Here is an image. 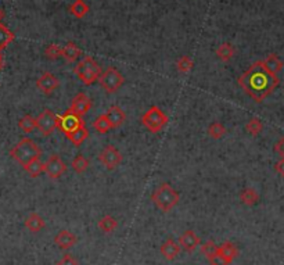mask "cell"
Returning a JSON list of instances; mask_svg holds the SVG:
<instances>
[{"label": "cell", "instance_id": "22", "mask_svg": "<svg viewBox=\"0 0 284 265\" xmlns=\"http://www.w3.org/2000/svg\"><path fill=\"white\" fill-rule=\"evenodd\" d=\"M240 200L241 203L245 204V206H255V204L259 203V194L256 193L255 189L252 187H245L243 192L240 193Z\"/></svg>", "mask_w": 284, "mask_h": 265}, {"label": "cell", "instance_id": "31", "mask_svg": "<svg viewBox=\"0 0 284 265\" xmlns=\"http://www.w3.org/2000/svg\"><path fill=\"white\" fill-rule=\"evenodd\" d=\"M43 164L45 163H42L40 158H36V160H34L32 163H29L24 169H25L32 178H38V176L43 172Z\"/></svg>", "mask_w": 284, "mask_h": 265}, {"label": "cell", "instance_id": "36", "mask_svg": "<svg viewBox=\"0 0 284 265\" xmlns=\"http://www.w3.org/2000/svg\"><path fill=\"white\" fill-rule=\"evenodd\" d=\"M57 265H79L78 261L74 258L71 254H64L60 261H57Z\"/></svg>", "mask_w": 284, "mask_h": 265}, {"label": "cell", "instance_id": "28", "mask_svg": "<svg viewBox=\"0 0 284 265\" xmlns=\"http://www.w3.org/2000/svg\"><path fill=\"white\" fill-rule=\"evenodd\" d=\"M71 167H73L74 172H77V174H84L85 171L89 168V160L85 158L82 154H78V156L73 160Z\"/></svg>", "mask_w": 284, "mask_h": 265}, {"label": "cell", "instance_id": "13", "mask_svg": "<svg viewBox=\"0 0 284 265\" xmlns=\"http://www.w3.org/2000/svg\"><path fill=\"white\" fill-rule=\"evenodd\" d=\"M92 107V99L88 95H85L84 92L78 93L77 96L74 97L73 102H71V107L68 110H71L73 113L78 114L79 117H82L85 114L88 113Z\"/></svg>", "mask_w": 284, "mask_h": 265}, {"label": "cell", "instance_id": "37", "mask_svg": "<svg viewBox=\"0 0 284 265\" xmlns=\"http://www.w3.org/2000/svg\"><path fill=\"white\" fill-rule=\"evenodd\" d=\"M208 261H209V264L211 265H230L226 259L223 258V257H221L218 253L215 254V255H212L211 258H208Z\"/></svg>", "mask_w": 284, "mask_h": 265}, {"label": "cell", "instance_id": "26", "mask_svg": "<svg viewBox=\"0 0 284 265\" xmlns=\"http://www.w3.org/2000/svg\"><path fill=\"white\" fill-rule=\"evenodd\" d=\"M13 40H14V34L7 28L5 24L0 23V50L6 49Z\"/></svg>", "mask_w": 284, "mask_h": 265}, {"label": "cell", "instance_id": "33", "mask_svg": "<svg viewBox=\"0 0 284 265\" xmlns=\"http://www.w3.org/2000/svg\"><path fill=\"white\" fill-rule=\"evenodd\" d=\"M45 56L51 61H56L62 56V47H60L57 43H50L45 49Z\"/></svg>", "mask_w": 284, "mask_h": 265}, {"label": "cell", "instance_id": "17", "mask_svg": "<svg viewBox=\"0 0 284 265\" xmlns=\"http://www.w3.org/2000/svg\"><path fill=\"white\" fill-rule=\"evenodd\" d=\"M107 118L110 119V124H111L112 128H118L125 122L126 119V114L123 111L122 108L119 106H111V107L107 110Z\"/></svg>", "mask_w": 284, "mask_h": 265}, {"label": "cell", "instance_id": "29", "mask_svg": "<svg viewBox=\"0 0 284 265\" xmlns=\"http://www.w3.org/2000/svg\"><path fill=\"white\" fill-rule=\"evenodd\" d=\"M18 126H20V129H23L25 134H29V132H32V130L36 128V121L32 115H24L23 118H20L18 121Z\"/></svg>", "mask_w": 284, "mask_h": 265}, {"label": "cell", "instance_id": "14", "mask_svg": "<svg viewBox=\"0 0 284 265\" xmlns=\"http://www.w3.org/2000/svg\"><path fill=\"white\" fill-rule=\"evenodd\" d=\"M180 246H179V243L172 239V237H168L165 242L162 243L161 247H160V253L161 255L164 257L165 259L168 261H173V259L178 257L179 254H180Z\"/></svg>", "mask_w": 284, "mask_h": 265}, {"label": "cell", "instance_id": "23", "mask_svg": "<svg viewBox=\"0 0 284 265\" xmlns=\"http://www.w3.org/2000/svg\"><path fill=\"white\" fill-rule=\"evenodd\" d=\"M234 53L236 50H234L233 45H230V43H222L217 49V57L223 62L230 61L233 58Z\"/></svg>", "mask_w": 284, "mask_h": 265}, {"label": "cell", "instance_id": "25", "mask_svg": "<svg viewBox=\"0 0 284 265\" xmlns=\"http://www.w3.org/2000/svg\"><path fill=\"white\" fill-rule=\"evenodd\" d=\"M97 225H99L101 232H104V233H111V232H114L117 229L118 222L114 217H111V215H104V217L99 221Z\"/></svg>", "mask_w": 284, "mask_h": 265}, {"label": "cell", "instance_id": "2", "mask_svg": "<svg viewBox=\"0 0 284 265\" xmlns=\"http://www.w3.org/2000/svg\"><path fill=\"white\" fill-rule=\"evenodd\" d=\"M40 154H42L40 147L29 138L21 139L10 150V156L13 160H16L23 168H25L29 163H32L36 158H40Z\"/></svg>", "mask_w": 284, "mask_h": 265}, {"label": "cell", "instance_id": "5", "mask_svg": "<svg viewBox=\"0 0 284 265\" xmlns=\"http://www.w3.org/2000/svg\"><path fill=\"white\" fill-rule=\"evenodd\" d=\"M168 115L158 106H151L147 111H146L141 118H140V122L145 125L146 129L150 130L153 134H158L164 129V126L168 124Z\"/></svg>", "mask_w": 284, "mask_h": 265}, {"label": "cell", "instance_id": "39", "mask_svg": "<svg viewBox=\"0 0 284 265\" xmlns=\"http://www.w3.org/2000/svg\"><path fill=\"white\" fill-rule=\"evenodd\" d=\"M274 169H276V172H277L278 175L284 176V160L283 158H280V161H277V163L274 164Z\"/></svg>", "mask_w": 284, "mask_h": 265}, {"label": "cell", "instance_id": "40", "mask_svg": "<svg viewBox=\"0 0 284 265\" xmlns=\"http://www.w3.org/2000/svg\"><path fill=\"white\" fill-rule=\"evenodd\" d=\"M3 67H5V60H3V56H2V53H0V73H2Z\"/></svg>", "mask_w": 284, "mask_h": 265}, {"label": "cell", "instance_id": "10", "mask_svg": "<svg viewBox=\"0 0 284 265\" xmlns=\"http://www.w3.org/2000/svg\"><path fill=\"white\" fill-rule=\"evenodd\" d=\"M67 171V164L64 163L58 154H53L43 164V172L47 174L50 179H58Z\"/></svg>", "mask_w": 284, "mask_h": 265}, {"label": "cell", "instance_id": "11", "mask_svg": "<svg viewBox=\"0 0 284 265\" xmlns=\"http://www.w3.org/2000/svg\"><path fill=\"white\" fill-rule=\"evenodd\" d=\"M60 86V81L54 74L43 73L39 78L36 79V88L43 95H51Z\"/></svg>", "mask_w": 284, "mask_h": 265}, {"label": "cell", "instance_id": "42", "mask_svg": "<svg viewBox=\"0 0 284 265\" xmlns=\"http://www.w3.org/2000/svg\"><path fill=\"white\" fill-rule=\"evenodd\" d=\"M0 51H2V50H0Z\"/></svg>", "mask_w": 284, "mask_h": 265}, {"label": "cell", "instance_id": "41", "mask_svg": "<svg viewBox=\"0 0 284 265\" xmlns=\"http://www.w3.org/2000/svg\"><path fill=\"white\" fill-rule=\"evenodd\" d=\"M3 18H5V10H3V9L0 7V21H2Z\"/></svg>", "mask_w": 284, "mask_h": 265}, {"label": "cell", "instance_id": "21", "mask_svg": "<svg viewBox=\"0 0 284 265\" xmlns=\"http://www.w3.org/2000/svg\"><path fill=\"white\" fill-rule=\"evenodd\" d=\"M262 61L265 64V67H266L270 73L274 74V75H277L284 67L283 61L278 58L277 54H273V53L272 54H269V56H267L265 60H262Z\"/></svg>", "mask_w": 284, "mask_h": 265}, {"label": "cell", "instance_id": "32", "mask_svg": "<svg viewBox=\"0 0 284 265\" xmlns=\"http://www.w3.org/2000/svg\"><path fill=\"white\" fill-rule=\"evenodd\" d=\"M263 129V124L259 118H251L247 124H245V130L252 136H258Z\"/></svg>", "mask_w": 284, "mask_h": 265}, {"label": "cell", "instance_id": "8", "mask_svg": "<svg viewBox=\"0 0 284 265\" xmlns=\"http://www.w3.org/2000/svg\"><path fill=\"white\" fill-rule=\"evenodd\" d=\"M82 125H85L84 121H82V117H79L78 114L73 113L71 110H67L62 115L57 117V126L64 134L73 132V130H75L79 126H82Z\"/></svg>", "mask_w": 284, "mask_h": 265}, {"label": "cell", "instance_id": "15", "mask_svg": "<svg viewBox=\"0 0 284 265\" xmlns=\"http://www.w3.org/2000/svg\"><path fill=\"white\" fill-rule=\"evenodd\" d=\"M77 242H78V237L69 231H65V229L58 232L56 237H54V243L61 250H69V248L74 247L77 244Z\"/></svg>", "mask_w": 284, "mask_h": 265}, {"label": "cell", "instance_id": "35", "mask_svg": "<svg viewBox=\"0 0 284 265\" xmlns=\"http://www.w3.org/2000/svg\"><path fill=\"white\" fill-rule=\"evenodd\" d=\"M201 253L205 255L206 259L211 258L212 255H215L218 253V246L214 240H208L204 244H201Z\"/></svg>", "mask_w": 284, "mask_h": 265}, {"label": "cell", "instance_id": "12", "mask_svg": "<svg viewBox=\"0 0 284 265\" xmlns=\"http://www.w3.org/2000/svg\"><path fill=\"white\" fill-rule=\"evenodd\" d=\"M179 246L180 248H183L184 251H187V253H193L197 246H200L201 244V239L200 236H197V233H195L193 229H187V231H184L180 236H179Z\"/></svg>", "mask_w": 284, "mask_h": 265}, {"label": "cell", "instance_id": "4", "mask_svg": "<svg viewBox=\"0 0 284 265\" xmlns=\"http://www.w3.org/2000/svg\"><path fill=\"white\" fill-rule=\"evenodd\" d=\"M74 73L77 74V77L82 81V84L90 86V85L95 84L96 81H99L103 70H101L100 64L95 61V58L88 56L77 64V67L74 68Z\"/></svg>", "mask_w": 284, "mask_h": 265}, {"label": "cell", "instance_id": "16", "mask_svg": "<svg viewBox=\"0 0 284 265\" xmlns=\"http://www.w3.org/2000/svg\"><path fill=\"white\" fill-rule=\"evenodd\" d=\"M218 254L223 257V258L228 261L229 264H232L234 259L239 257V248L234 244L233 242H223L219 247H218Z\"/></svg>", "mask_w": 284, "mask_h": 265}, {"label": "cell", "instance_id": "27", "mask_svg": "<svg viewBox=\"0 0 284 265\" xmlns=\"http://www.w3.org/2000/svg\"><path fill=\"white\" fill-rule=\"evenodd\" d=\"M93 128H95L97 132H100V134H107L108 130L112 129L111 124H110V119L107 118L106 113L101 114V115H99V117L95 119Z\"/></svg>", "mask_w": 284, "mask_h": 265}, {"label": "cell", "instance_id": "38", "mask_svg": "<svg viewBox=\"0 0 284 265\" xmlns=\"http://www.w3.org/2000/svg\"><path fill=\"white\" fill-rule=\"evenodd\" d=\"M274 152L277 153L278 157L284 160V136L274 145Z\"/></svg>", "mask_w": 284, "mask_h": 265}, {"label": "cell", "instance_id": "20", "mask_svg": "<svg viewBox=\"0 0 284 265\" xmlns=\"http://www.w3.org/2000/svg\"><path fill=\"white\" fill-rule=\"evenodd\" d=\"M79 56H82V50L74 42H68L67 45L62 47V56L67 62H74L78 60Z\"/></svg>", "mask_w": 284, "mask_h": 265}, {"label": "cell", "instance_id": "34", "mask_svg": "<svg viewBox=\"0 0 284 265\" xmlns=\"http://www.w3.org/2000/svg\"><path fill=\"white\" fill-rule=\"evenodd\" d=\"M176 67H178V70L180 71V73L186 74L193 70V67H194V62H193V60H191L189 56H182L178 60V62H176Z\"/></svg>", "mask_w": 284, "mask_h": 265}, {"label": "cell", "instance_id": "7", "mask_svg": "<svg viewBox=\"0 0 284 265\" xmlns=\"http://www.w3.org/2000/svg\"><path fill=\"white\" fill-rule=\"evenodd\" d=\"M99 161H100L107 169L117 168L118 165L122 161V154L118 150L117 147L108 145L106 146L99 154Z\"/></svg>", "mask_w": 284, "mask_h": 265}, {"label": "cell", "instance_id": "3", "mask_svg": "<svg viewBox=\"0 0 284 265\" xmlns=\"http://www.w3.org/2000/svg\"><path fill=\"white\" fill-rule=\"evenodd\" d=\"M151 200L158 209L164 213H169L171 210L178 206L180 200V194L178 190H175L169 183H162L157 187L156 192L151 194Z\"/></svg>", "mask_w": 284, "mask_h": 265}, {"label": "cell", "instance_id": "18", "mask_svg": "<svg viewBox=\"0 0 284 265\" xmlns=\"http://www.w3.org/2000/svg\"><path fill=\"white\" fill-rule=\"evenodd\" d=\"M24 224H25V228H27L28 231L32 232V233H38V232L42 231L46 226L45 220H43L38 213H31V214L27 217V220H25Z\"/></svg>", "mask_w": 284, "mask_h": 265}, {"label": "cell", "instance_id": "30", "mask_svg": "<svg viewBox=\"0 0 284 265\" xmlns=\"http://www.w3.org/2000/svg\"><path fill=\"white\" fill-rule=\"evenodd\" d=\"M225 134H226V128L221 122H212L208 126V135L211 136L212 139H217V141L218 139H222Z\"/></svg>", "mask_w": 284, "mask_h": 265}, {"label": "cell", "instance_id": "1", "mask_svg": "<svg viewBox=\"0 0 284 265\" xmlns=\"http://www.w3.org/2000/svg\"><path fill=\"white\" fill-rule=\"evenodd\" d=\"M280 79L272 74L262 60L255 61L239 78L241 89L256 103H262L277 89Z\"/></svg>", "mask_w": 284, "mask_h": 265}, {"label": "cell", "instance_id": "9", "mask_svg": "<svg viewBox=\"0 0 284 265\" xmlns=\"http://www.w3.org/2000/svg\"><path fill=\"white\" fill-rule=\"evenodd\" d=\"M36 121V128L45 136H49L53 134V130L57 128V115L53 114L49 108H45L42 113L35 118Z\"/></svg>", "mask_w": 284, "mask_h": 265}, {"label": "cell", "instance_id": "6", "mask_svg": "<svg viewBox=\"0 0 284 265\" xmlns=\"http://www.w3.org/2000/svg\"><path fill=\"white\" fill-rule=\"evenodd\" d=\"M99 84H100V86L104 89L106 93L112 95V93H115V92H118L122 88V85L125 84V78H123V75L118 71L117 68L108 67L106 71L101 73L100 78H99Z\"/></svg>", "mask_w": 284, "mask_h": 265}, {"label": "cell", "instance_id": "19", "mask_svg": "<svg viewBox=\"0 0 284 265\" xmlns=\"http://www.w3.org/2000/svg\"><path fill=\"white\" fill-rule=\"evenodd\" d=\"M65 138L73 143L74 146H81L89 138V130H88V128L85 125H82V126H79V128H77L73 132L65 134Z\"/></svg>", "mask_w": 284, "mask_h": 265}, {"label": "cell", "instance_id": "24", "mask_svg": "<svg viewBox=\"0 0 284 265\" xmlns=\"http://www.w3.org/2000/svg\"><path fill=\"white\" fill-rule=\"evenodd\" d=\"M89 12V6L85 3L84 0H75L73 5L69 6V13L73 14L74 17L77 18H84Z\"/></svg>", "mask_w": 284, "mask_h": 265}]
</instances>
